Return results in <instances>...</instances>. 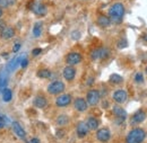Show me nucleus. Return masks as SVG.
Returning <instances> with one entry per match:
<instances>
[{"mask_svg": "<svg viewBox=\"0 0 147 143\" xmlns=\"http://www.w3.org/2000/svg\"><path fill=\"white\" fill-rule=\"evenodd\" d=\"M2 14H3V11H2V8H1V7H0V17H1V16H2Z\"/></svg>", "mask_w": 147, "mask_h": 143, "instance_id": "4c0bfd02", "label": "nucleus"}, {"mask_svg": "<svg viewBox=\"0 0 147 143\" xmlns=\"http://www.w3.org/2000/svg\"><path fill=\"white\" fill-rule=\"evenodd\" d=\"M73 36H74V38H75V39H77V38H79L80 34H79V33H76V32H75V33H73Z\"/></svg>", "mask_w": 147, "mask_h": 143, "instance_id": "c9c22d12", "label": "nucleus"}, {"mask_svg": "<svg viewBox=\"0 0 147 143\" xmlns=\"http://www.w3.org/2000/svg\"><path fill=\"white\" fill-rule=\"evenodd\" d=\"M92 84H93V78H91V79H88V81H87V85H90V86H91Z\"/></svg>", "mask_w": 147, "mask_h": 143, "instance_id": "e433bc0d", "label": "nucleus"}, {"mask_svg": "<svg viewBox=\"0 0 147 143\" xmlns=\"http://www.w3.org/2000/svg\"><path fill=\"white\" fill-rule=\"evenodd\" d=\"M27 64H28V60H27L26 57H23V59L20 60L19 65H20L22 68H26V67H27Z\"/></svg>", "mask_w": 147, "mask_h": 143, "instance_id": "c85d7f7f", "label": "nucleus"}, {"mask_svg": "<svg viewBox=\"0 0 147 143\" xmlns=\"http://www.w3.org/2000/svg\"><path fill=\"white\" fill-rule=\"evenodd\" d=\"M20 44L19 43H16L15 45H14V47H13V52H18L19 50H20Z\"/></svg>", "mask_w": 147, "mask_h": 143, "instance_id": "c756f323", "label": "nucleus"}, {"mask_svg": "<svg viewBox=\"0 0 147 143\" xmlns=\"http://www.w3.org/2000/svg\"><path fill=\"white\" fill-rule=\"evenodd\" d=\"M71 103V96L68 94H63L60 95L57 99H55V105L58 107H66Z\"/></svg>", "mask_w": 147, "mask_h": 143, "instance_id": "423d86ee", "label": "nucleus"}, {"mask_svg": "<svg viewBox=\"0 0 147 143\" xmlns=\"http://www.w3.org/2000/svg\"><path fill=\"white\" fill-rule=\"evenodd\" d=\"M126 45H127V42H126L125 39H123L122 42H120V43H119V47H120V49H122V47H126Z\"/></svg>", "mask_w": 147, "mask_h": 143, "instance_id": "2f4dec72", "label": "nucleus"}, {"mask_svg": "<svg viewBox=\"0 0 147 143\" xmlns=\"http://www.w3.org/2000/svg\"><path fill=\"white\" fill-rule=\"evenodd\" d=\"M113 114H114L120 121H125L126 117H127V113H126V110H125L122 107H120V106H117V105L113 107Z\"/></svg>", "mask_w": 147, "mask_h": 143, "instance_id": "f3484780", "label": "nucleus"}, {"mask_svg": "<svg viewBox=\"0 0 147 143\" xmlns=\"http://www.w3.org/2000/svg\"><path fill=\"white\" fill-rule=\"evenodd\" d=\"M86 124H87L90 130H97V127L100 125V122H98L95 117H88Z\"/></svg>", "mask_w": 147, "mask_h": 143, "instance_id": "4be33fe9", "label": "nucleus"}, {"mask_svg": "<svg viewBox=\"0 0 147 143\" xmlns=\"http://www.w3.org/2000/svg\"><path fill=\"white\" fill-rule=\"evenodd\" d=\"M14 36H15V31H14L13 27L6 26L5 28H2V29L0 31V37H1L2 39L8 41V39H11Z\"/></svg>", "mask_w": 147, "mask_h": 143, "instance_id": "f8f14e48", "label": "nucleus"}, {"mask_svg": "<svg viewBox=\"0 0 147 143\" xmlns=\"http://www.w3.org/2000/svg\"><path fill=\"white\" fill-rule=\"evenodd\" d=\"M13 130H14V132L16 133V135L18 136L19 139L25 140V138H26V132H25V130L23 128V126L20 125L18 122H14V123H13Z\"/></svg>", "mask_w": 147, "mask_h": 143, "instance_id": "2eb2a0df", "label": "nucleus"}, {"mask_svg": "<svg viewBox=\"0 0 147 143\" xmlns=\"http://www.w3.org/2000/svg\"><path fill=\"white\" fill-rule=\"evenodd\" d=\"M41 33H42V23H36L33 28V35L35 37H38L41 36Z\"/></svg>", "mask_w": 147, "mask_h": 143, "instance_id": "a878e982", "label": "nucleus"}, {"mask_svg": "<svg viewBox=\"0 0 147 143\" xmlns=\"http://www.w3.org/2000/svg\"><path fill=\"white\" fill-rule=\"evenodd\" d=\"M65 88H66L65 84H63L62 81L57 80V81L51 82V84L48 86V92H49L50 95H59V94H61V92L65 90Z\"/></svg>", "mask_w": 147, "mask_h": 143, "instance_id": "7ed1b4c3", "label": "nucleus"}, {"mask_svg": "<svg viewBox=\"0 0 147 143\" xmlns=\"http://www.w3.org/2000/svg\"><path fill=\"white\" fill-rule=\"evenodd\" d=\"M41 53H42V50H41V49H34L33 52H32V54H33L34 56H37L38 54H41Z\"/></svg>", "mask_w": 147, "mask_h": 143, "instance_id": "7c9ffc66", "label": "nucleus"}, {"mask_svg": "<svg viewBox=\"0 0 147 143\" xmlns=\"http://www.w3.org/2000/svg\"><path fill=\"white\" fill-rule=\"evenodd\" d=\"M33 104H34V106L37 108H44L48 105V100H47V98H45L44 96L38 95V96H36V97L34 98Z\"/></svg>", "mask_w": 147, "mask_h": 143, "instance_id": "a211bd4d", "label": "nucleus"}, {"mask_svg": "<svg viewBox=\"0 0 147 143\" xmlns=\"http://www.w3.org/2000/svg\"><path fill=\"white\" fill-rule=\"evenodd\" d=\"M146 138V133L142 128H134L128 133L126 138L127 143H142Z\"/></svg>", "mask_w": 147, "mask_h": 143, "instance_id": "f03ea898", "label": "nucleus"}, {"mask_svg": "<svg viewBox=\"0 0 147 143\" xmlns=\"http://www.w3.org/2000/svg\"><path fill=\"white\" fill-rule=\"evenodd\" d=\"M69 122V118H68V116L67 115H60L59 117H58V120H57V123L59 124V125H66L67 123Z\"/></svg>", "mask_w": 147, "mask_h": 143, "instance_id": "bb28decb", "label": "nucleus"}, {"mask_svg": "<svg viewBox=\"0 0 147 143\" xmlns=\"http://www.w3.org/2000/svg\"><path fill=\"white\" fill-rule=\"evenodd\" d=\"M52 74H51V71L48 70V69H41L37 71V77L38 78H42V79H48L50 78Z\"/></svg>", "mask_w": 147, "mask_h": 143, "instance_id": "393cba45", "label": "nucleus"}, {"mask_svg": "<svg viewBox=\"0 0 147 143\" xmlns=\"http://www.w3.org/2000/svg\"><path fill=\"white\" fill-rule=\"evenodd\" d=\"M110 24H111V19L108 16L102 15V16H98V18H97V25L101 26V27H103V28L110 26Z\"/></svg>", "mask_w": 147, "mask_h": 143, "instance_id": "aec40b11", "label": "nucleus"}, {"mask_svg": "<svg viewBox=\"0 0 147 143\" xmlns=\"http://www.w3.org/2000/svg\"><path fill=\"white\" fill-rule=\"evenodd\" d=\"M109 81L112 85H120L123 82V78L118 73H112L109 78Z\"/></svg>", "mask_w": 147, "mask_h": 143, "instance_id": "412c9836", "label": "nucleus"}, {"mask_svg": "<svg viewBox=\"0 0 147 143\" xmlns=\"http://www.w3.org/2000/svg\"><path fill=\"white\" fill-rule=\"evenodd\" d=\"M96 139L100 141V142H108L111 139V133L108 128H100L97 132H96Z\"/></svg>", "mask_w": 147, "mask_h": 143, "instance_id": "0eeeda50", "label": "nucleus"}, {"mask_svg": "<svg viewBox=\"0 0 147 143\" xmlns=\"http://www.w3.org/2000/svg\"><path fill=\"white\" fill-rule=\"evenodd\" d=\"M62 74H63V78L67 81H71V80H74V78L76 76V70L74 69L71 65H68V67H66L63 69V73Z\"/></svg>", "mask_w": 147, "mask_h": 143, "instance_id": "dca6fc26", "label": "nucleus"}, {"mask_svg": "<svg viewBox=\"0 0 147 143\" xmlns=\"http://www.w3.org/2000/svg\"><path fill=\"white\" fill-rule=\"evenodd\" d=\"M32 11H33L36 16H44V15L48 13V9H47V7H45L43 3L33 2V3H32Z\"/></svg>", "mask_w": 147, "mask_h": 143, "instance_id": "9b49d317", "label": "nucleus"}, {"mask_svg": "<svg viewBox=\"0 0 147 143\" xmlns=\"http://www.w3.org/2000/svg\"><path fill=\"white\" fill-rule=\"evenodd\" d=\"M5 120H3V117H1L0 116V128H2V127H5Z\"/></svg>", "mask_w": 147, "mask_h": 143, "instance_id": "473e14b6", "label": "nucleus"}, {"mask_svg": "<svg viewBox=\"0 0 147 143\" xmlns=\"http://www.w3.org/2000/svg\"><path fill=\"white\" fill-rule=\"evenodd\" d=\"M7 84H8V74L6 72L1 71L0 72V88L1 89L6 88Z\"/></svg>", "mask_w": 147, "mask_h": 143, "instance_id": "b1692460", "label": "nucleus"}, {"mask_svg": "<svg viewBox=\"0 0 147 143\" xmlns=\"http://www.w3.org/2000/svg\"><path fill=\"white\" fill-rule=\"evenodd\" d=\"M30 143H40V140L36 139V138H34V139H32V140L30 141Z\"/></svg>", "mask_w": 147, "mask_h": 143, "instance_id": "f704fd0d", "label": "nucleus"}, {"mask_svg": "<svg viewBox=\"0 0 147 143\" xmlns=\"http://www.w3.org/2000/svg\"><path fill=\"white\" fill-rule=\"evenodd\" d=\"M135 81H136L137 84H143V82H144V76H143V73H140V72L136 73V76H135Z\"/></svg>", "mask_w": 147, "mask_h": 143, "instance_id": "cd10ccee", "label": "nucleus"}, {"mask_svg": "<svg viewBox=\"0 0 147 143\" xmlns=\"http://www.w3.org/2000/svg\"><path fill=\"white\" fill-rule=\"evenodd\" d=\"M82 61V55L78 52H71L66 56V62L69 65H76Z\"/></svg>", "mask_w": 147, "mask_h": 143, "instance_id": "1a4fd4ad", "label": "nucleus"}, {"mask_svg": "<svg viewBox=\"0 0 147 143\" xmlns=\"http://www.w3.org/2000/svg\"><path fill=\"white\" fill-rule=\"evenodd\" d=\"M146 73H147V68H146Z\"/></svg>", "mask_w": 147, "mask_h": 143, "instance_id": "a19ab883", "label": "nucleus"}, {"mask_svg": "<svg viewBox=\"0 0 147 143\" xmlns=\"http://www.w3.org/2000/svg\"><path fill=\"white\" fill-rule=\"evenodd\" d=\"M1 2H2V0H0V5H1Z\"/></svg>", "mask_w": 147, "mask_h": 143, "instance_id": "ea45409f", "label": "nucleus"}, {"mask_svg": "<svg viewBox=\"0 0 147 143\" xmlns=\"http://www.w3.org/2000/svg\"><path fill=\"white\" fill-rule=\"evenodd\" d=\"M128 98V95H127V91L123 89H119L115 90L114 94H113V99L115 103L118 104H123Z\"/></svg>", "mask_w": 147, "mask_h": 143, "instance_id": "6e6552de", "label": "nucleus"}, {"mask_svg": "<svg viewBox=\"0 0 147 143\" xmlns=\"http://www.w3.org/2000/svg\"><path fill=\"white\" fill-rule=\"evenodd\" d=\"M13 98V92L11 90L8 89V88H3L2 89V99L5 103H9Z\"/></svg>", "mask_w": 147, "mask_h": 143, "instance_id": "5701e85b", "label": "nucleus"}, {"mask_svg": "<svg viewBox=\"0 0 147 143\" xmlns=\"http://www.w3.org/2000/svg\"><path fill=\"white\" fill-rule=\"evenodd\" d=\"M145 118H146V113L143 110V109H139V110H137L134 115H132V117H131V124L134 125V124H139V123H143L144 121H145Z\"/></svg>", "mask_w": 147, "mask_h": 143, "instance_id": "9d476101", "label": "nucleus"}, {"mask_svg": "<svg viewBox=\"0 0 147 143\" xmlns=\"http://www.w3.org/2000/svg\"><path fill=\"white\" fill-rule=\"evenodd\" d=\"M76 131H77V135H78L79 138H84V136L87 135L90 128H88V126H87V124H86L85 122H80V123L77 124Z\"/></svg>", "mask_w": 147, "mask_h": 143, "instance_id": "4468645a", "label": "nucleus"}, {"mask_svg": "<svg viewBox=\"0 0 147 143\" xmlns=\"http://www.w3.org/2000/svg\"><path fill=\"white\" fill-rule=\"evenodd\" d=\"M23 59V56H16V57H14L8 64H7V70L9 72H13L16 70V68L18 67V64L20 63V60Z\"/></svg>", "mask_w": 147, "mask_h": 143, "instance_id": "6ab92c4d", "label": "nucleus"}, {"mask_svg": "<svg viewBox=\"0 0 147 143\" xmlns=\"http://www.w3.org/2000/svg\"><path fill=\"white\" fill-rule=\"evenodd\" d=\"M144 39H145V41H147V35L144 36Z\"/></svg>", "mask_w": 147, "mask_h": 143, "instance_id": "58836bf2", "label": "nucleus"}, {"mask_svg": "<svg viewBox=\"0 0 147 143\" xmlns=\"http://www.w3.org/2000/svg\"><path fill=\"white\" fill-rule=\"evenodd\" d=\"M125 16V6L120 2H115L113 3L109 9V18L111 19V21L113 23H121L122 18Z\"/></svg>", "mask_w": 147, "mask_h": 143, "instance_id": "f257e3e1", "label": "nucleus"}, {"mask_svg": "<svg viewBox=\"0 0 147 143\" xmlns=\"http://www.w3.org/2000/svg\"><path fill=\"white\" fill-rule=\"evenodd\" d=\"M109 50L108 49H104V47H100V49H95L93 50L92 53H91V57L93 60H102V59H105L109 56Z\"/></svg>", "mask_w": 147, "mask_h": 143, "instance_id": "39448f33", "label": "nucleus"}, {"mask_svg": "<svg viewBox=\"0 0 147 143\" xmlns=\"http://www.w3.org/2000/svg\"><path fill=\"white\" fill-rule=\"evenodd\" d=\"M100 98H101V94L100 91L96 89H92L87 92V96H86V102L88 105L91 106H95L98 104L100 102Z\"/></svg>", "mask_w": 147, "mask_h": 143, "instance_id": "20e7f679", "label": "nucleus"}, {"mask_svg": "<svg viewBox=\"0 0 147 143\" xmlns=\"http://www.w3.org/2000/svg\"><path fill=\"white\" fill-rule=\"evenodd\" d=\"M74 106H75V109L78 112H85L87 109L88 104L84 98H76L74 102Z\"/></svg>", "mask_w": 147, "mask_h": 143, "instance_id": "ddd939ff", "label": "nucleus"}, {"mask_svg": "<svg viewBox=\"0 0 147 143\" xmlns=\"http://www.w3.org/2000/svg\"><path fill=\"white\" fill-rule=\"evenodd\" d=\"M6 27V23L2 20V19H0V31L2 29V28H5Z\"/></svg>", "mask_w": 147, "mask_h": 143, "instance_id": "72a5a7b5", "label": "nucleus"}]
</instances>
